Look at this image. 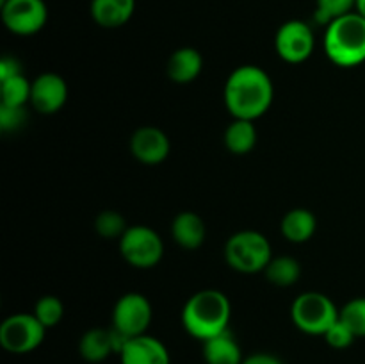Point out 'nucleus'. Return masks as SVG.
<instances>
[{
	"label": "nucleus",
	"instance_id": "obj_1",
	"mask_svg": "<svg viewBox=\"0 0 365 364\" xmlns=\"http://www.w3.org/2000/svg\"><path fill=\"white\" fill-rule=\"evenodd\" d=\"M273 81L260 66L242 64L235 68L225 84V106L239 120L255 121L273 103Z\"/></svg>",
	"mask_w": 365,
	"mask_h": 364
},
{
	"label": "nucleus",
	"instance_id": "obj_2",
	"mask_svg": "<svg viewBox=\"0 0 365 364\" xmlns=\"http://www.w3.org/2000/svg\"><path fill=\"white\" fill-rule=\"evenodd\" d=\"M230 318V300L217 289L195 293L182 309V325L185 332L202 343L227 332Z\"/></svg>",
	"mask_w": 365,
	"mask_h": 364
},
{
	"label": "nucleus",
	"instance_id": "obj_3",
	"mask_svg": "<svg viewBox=\"0 0 365 364\" xmlns=\"http://www.w3.org/2000/svg\"><path fill=\"white\" fill-rule=\"evenodd\" d=\"M324 52L341 68L359 66L365 61V18L356 11L344 14L327 25Z\"/></svg>",
	"mask_w": 365,
	"mask_h": 364
},
{
	"label": "nucleus",
	"instance_id": "obj_4",
	"mask_svg": "<svg viewBox=\"0 0 365 364\" xmlns=\"http://www.w3.org/2000/svg\"><path fill=\"white\" fill-rule=\"evenodd\" d=\"M225 259L235 271L250 275L266 270L273 259V250L264 234L257 231H241L225 245Z\"/></svg>",
	"mask_w": 365,
	"mask_h": 364
},
{
	"label": "nucleus",
	"instance_id": "obj_5",
	"mask_svg": "<svg viewBox=\"0 0 365 364\" xmlns=\"http://www.w3.org/2000/svg\"><path fill=\"white\" fill-rule=\"evenodd\" d=\"M292 323L302 332L310 335H324L341 318V310L330 296L317 291L302 293L292 302Z\"/></svg>",
	"mask_w": 365,
	"mask_h": 364
},
{
	"label": "nucleus",
	"instance_id": "obj_6",
	"mask_svg": "<svg viewBox=\"0 0 365 364\" xmlns=\"http://www.w3.org/2000/svg\"><path fill=\"white\" fill-rule=\"evenodd\" d=\"M120 253L130 266L148 270L163 259L164 243L148 225H132L121 236Z\"/></svg>",
	"mask_w": 365,
	"mask_h": 364
},
{
	"label": "nucleus",
	"instance_id": "obj_7",
	"mask_svg": "<svg viewBox=\"0 0 365 364\" xmlns=\"http://www.w3.org/2000/svg\"><path fill=\"white\" fill-rule=\"evenodd\" d=\"M45 332L46 328L34 314L18 313L6 318L0 325V345L6 352L24 355L41 345Z\"/></svg>",
	"mask_w": 365,
	"mask_h": 364
},
{
	"label": "nucleus",
	"instance_id": "obj_8",
	"mask_svg": "<svg viewBox=\"0 0 365 364\" xmlns=\"http://www.w3.org/2000/svg\"><path fill=\"white\" fill-rule=\"evenodd\" d=\"M150 323H152V303L141 293H127L114 303L113 328L127 335L128 339L146 334Z\"/></svg>",
	"mask_w": 365,
	"mask_h": 364
},
{
	"label": "nucleus",
	"instance_id": "obj_9",
	"mask_svg": "<svg viewBox=\"0 0 365 364\" xmlns=\"http://www.w3.org/2000/svg\"><path fill=\"white\" fill-rule=\"evenodd\" d=\"M0 7L6 29L18 36L36 34L48 20L45 0H6Z\"/></svg>",
	"mask_w": 365,
	"mask_h": 364
},
{
	"label": "nucleus",
	"instance_id": "obj_10",
	"mask_svg": "<svg viewBox=\"0 0 365 364\" xmlns=\"http://www.w3.org/2000/svg\"><path fill=\"white\" fill-rule=\"evenodd\" d=\"M274 46H277V54L280 56V59L291 64L303 63L312 56L314 46H316L312 27L302 20L285 21L278 29Z\"/></svg>",
	"mask_w": 365,
	"mask_h": 364
},
{
	"label": "nucleus",
	"instance_id": "obj_11",
	"mask_svg": "<svg viewBox=\"0 0 365 364\" xmlns=\"http://www.w3.org/2000/svg\"><path fill=\"white\" fill-rule=\"evenodd\" d=\"M128 338L116 328H89L78 341V353L88 363H103L107 357L118 353L127 345Z\"/></svg>",
	"mask_w": 365,
	"mask_h": 364
},
{
	"label": "nucleus",
	"instance_id": "obj_12",
	"mask_svg": "<svg viewBox=\"0 0 365 364\" xmlns=\"http://www.w3.org/2000/svg\"><path fill=\"white\" fill-rule=\"evenodd\" d=\"M68 98V86L61 75L41 74L32 81L31 103L38 113L53 114L63 109Z\"/></svg>",
	"mask_w": 365,
	"mask_h": 364
},
{
	"label": "nucleus",
	"instance_id": "obj_13",
	"mask_svg": "<svg viewBox=\"0 0 365 364\" xmlns=\"http://www.w3.org/2000/svg\"><path fill=\"white\" fill-rule=\"evenodd\" d=\"M170 139L160 128L146 125L138 128L130 138V152L139 163L159 164L170 156Z\"/></svg>",
	"mask_w": 365,
	"mask_h": 364
},
{
	"label": "nucleus",
	"instance_id": "obj_14",
	"mask_svg": "<svg viewBox=\"0 0 365 364\" xmlns=\"http://www.w3.org/2000/svg\"><path fill=\"white\" fill-rule=\"evenodd\" d=\"M121 364H171L166 345L153 335L130 338L120 352Z\"/></svg>",
	"mask_w": 365,
	"mask_h": 364
},
{
	"label": "nucleus",
	"instance_id": "obj_15",
	"mask_svg": "<svg viewBox=\"0 0 365 364\" xmlns=\"http://www.w3.org/2000/svg\"><path fill=\"white\" fill-rule=\"evenodd\" d=\"M205 223L192 211H184L177 214L171 223V236L175 243L185 250H196L205 241Z\"/></svg>",
	"mask_w": 365,
	"mask_h": 364
},
{
	"label": "nucleus",
	"instance_id": "obj_16",
	"mask_svg": "<svg viewBox=\"0 0 365 364\" xmlns=\"http://www.w3.org/2000/svg\"><path fill=\"white\" fill-rule=\"evenodd\" d=\"M134 11L135 0H91V16L100 27H121L130 20Z\"/></svg>",
	"mask_w": 365,
	"mask_h": 364
},
{
	"label": "nucleus",
	"instance_id": "obj_17",
	"mask_svg": "<svg viewBox=\"0 0 365 364\" xmlns=\"http://www.w3.org/2000/svg\"><path fill=\"white\" fill-rule=\"evenodd\" d=\"M203 68V57L192 46H184L171 54L168 61V75L177 84H189L195 81Z\"/></svg>",
	"mask_w": 365,
	"mask_h": 364
},
{
	"label": "nucleus",
	"instance_id": "obj_18",
	"mask_svg": "<svg viewBox=\"0 0 365 364\" xmlns=\"http://www.w3.org/2000/svg\"><path fill=\"white\" fill-rule=\"evenodd\" d=\"M203 359L207 364H242V350L230 330L203 341Z\"/></svg>",
	"mask_w": 365,
	"mask_h": 364
},
{
	"label": "nucleus",
	"instance_id": "obj_19",
	"mask_svg": "<svg viewBox=\"0 0 365 364\" xmlns=\"http://www.w3.org/2000/svg\"><path fill=\"white\" fill-rule=\"evenodd\" d=\"M282 234L291 243H305L314 236L317 228V220L309 209H292L282 220Z\"/></svg>",
	"mask_w": 365,
	"mask_h": 364
},
{
	"label": "nucleus",
	"instance_id": "obj_20",
	"mask_svg": "<svg viewBox=\"0 0 365 364\" xmlns=\"http://www.w3.org/2000/svg\"><path fill=\"white\" fill-rule=\"evenodd\" d=\"M225 145L235 156H245L252 152L257 145V128L252 120L235 118L225 131Z\"/></svg>",
	"mask_w": 365,
	"mask_h": 364
},
{
	"label": "nucleus",
	"instance_id": "obj_21",
	"mask_svg": "<svg viewBox=\"0 0 365 364\" xmlns=\"http://www.w3.org/2000/svg\"><path fill=\"white\" fill-rule=\"evenodd\" d=\"M267 280L278 288H291L302 277V264L289 256H278L269 261L264 270Z\"/></svg>",
	"mask_w": 365,
	"mask_h": 364
},
{
	"label": "nucleus",
	"instance_id": "obj_22",
	"mask_svg": "<svg viewBox=\"0 0 365 364\" xmlns=\"http://www.w3.org/2000/svg\"><path fill=\"white\" fill-rule=\"evenodd\" d=\"M0 82H2V106L25 107V103L31 102L32 82H29L24 74L13 75Z\"/></svg>",
	"mask_w": 365,
	"mask_h": 364
},
{
	"label": "nucleus",
	"instance_id": "obj_23",
	"mask_svg": "<svg viewBox=\"0 0 365 364\" xmlns=\"http://www.w3.org/2000/svg\"><path fill=\"white\" fill-rule=\"evenodd\" d=\"M356 0H317L314 20L319 25H330L337 18L353 13Z\"/></svg>",
	"mask_w": 365,
	"mask_h": 364
},
{
	"label": "nucleus",
	"instance_id": "obj_24",
	"mask_svg": "<svg viewBox=\"0 0 365 364\" xmlns=\"http://www.w3.org/2000/svg\"><path fill=\"white\" fill-rule=\"evenodd\" d=\"M32 314L38 318L39 323H41L43 327L52 328L56 327V325H59V321L63 320V314H64L63 302L53 295L41 296V298L36 302L34 313Z\"/></svg>",
	"mask_w": 365,
	"mask_h": 364
},
{
	"label": "nucleus",
	"instance_id": "obj_25",
	"mask_svg": "<svg viewBox=\"0 0 365 364\" xmlns=\"http://www.w3.org/2000/svg\"><path fill=\"white\" fill-rule=\"evenodd\" d=\"M127 221L118 211H103L96 216L95 231L96 234L106 239H121V236L127 232Z\"/></svg>",
	"mask_w": 365,
	"mask_h": 364
},
{
	"label": "nucleus",
	"instance_id": "obj_26",
	"mask_svg": "<svg viewBox=\"0 0 365 364\" xmlns=\"http://www.w3.org/2000/svg\"><path fill=\"white\" fill-rule=\"evenodd\" d=\"M341 320L348 325L356 338H365V298H353L341 309Z\"/></svg>",
	"mask_w": 365,
	"mask_h": 364
},
{
	"label": "nucleus",
	"instance_id": "obj_27",
	"mask_svg": "<svg viewBox=\"0 0 365 364\" xmlns=\"http://www.w3.org/2000/svg\"><path fill=\"white\" fill-rule=\"evenodd\" d=\"M323 338L327 339V343L331 346V348L344 350V348H348V346L353 345V341L356 339V335L353 334L351 328H349L348 325H346L344 321L339 318L337 323L331 325L330 330H328Z\"/></svg>",
	"mask_w": 365,
	"mask_h": 364
},
{
	"label": "nucleus",
	"instance_id": "obj_28",
	"mask_svg": "<svg viewBox=\"0 0 365 364\" xmlns=\"http://www.w3.org/2000/svg\"><path fill=\"white\" fill-rule=\"evenodd\" d=\"M25 107H11L0 103V128L4 132H13L25 123Z\"/></svg>",
	"mask_w": 365,
	"mask_h": 364
},
{
	"label": "nucleus",
	"instance_id": "obj_29",
	"mask_svg": "<svg viewBox=\"0 0 365 364\" xmlns=\"http://www.w3.org/2000/svg\"><path fill=\"white\" fill-rule=\"evenodd\" d=\"M18 74H21L18 59L7 56L0 61V81H4V79H9V77H13V75H18Z\"/></svg>",
	"mask_w": 365,
	"mask_h": 364
},
{
	"label": "nucleus",
	"instance_id": "obj_30",
	"mask_svg": "<svg viewBox=\"0 0 365 364\" xmlns=\"http://www.w3.org/2000/svg\"><path fill=\"white\" fill-rule=\"evenodd\" d=\"M242 364H284V363H282L277 355H273V353L260 352V353H253V355L245 357Z\"/></svg>",
	"mask_w": 365,
	"mask_h": 364
},
{
	"label": "nucleus",
	"instance_id": "obj_31",
	"mask_svg": "<svg viewBox=\"0 0 365 364\" xmlns=\"http://www.w3.org/2000/svg\"><path fill=\"white\" fill-rule=\"evenodd\" d=\"M355 11L360 14V16L365 18V0H356Z\"/></svg>",
	"mask_w": 365,
	"mask_h": 364
},
{
	"label": "nucleus",
	"instance_id": "obj_32",
	"mask_svg": "<svg viewBox=\"0 0 365 364\" xmlns=\"http://www.w3.org/2000/svg\"><path fill=\"white\" fill-rule=\"evenodd\" d=\"M4 2H6V0H0V6H2V4H4Z\"/></svg>",
	"mask_w": 365,
	"mask_h": 364
}]
</instances>
